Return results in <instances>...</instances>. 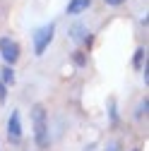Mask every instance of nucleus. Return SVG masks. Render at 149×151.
<instances>
[{
  "instance_id": "obj_13",
  "label": "nucleus",
  "mask_w": 149,
  "mask_h": 151,
  "mask_svg": "<svg viewBox=\"0 0 149 151\" xmlns=\"http://www.w3.org/2000/svg\"><path fill=\"white\" fill-rule=\"evenodd\" d=\"M5 99H7V86L0 82V103H5Z\"/></svg>"
},
{
  "instance_id": "obj_14",
  "label": "nucleus",
  "mask_w": 149,
  "mask_h": 151,
  "mask_svg": "<svg viewBox=\"0 0 149 151\" xmlns=\"http://www.w3.org/2000/svg\"><path fill=\"white\" fill-rule=\"evenodd\" d=\"M103 3H106V5H111V7H118V5H123V3H125V0H103Z\"/></svg>"
},
{
  "instance_id": "obj_15",
  "label": "nucleus",
  "mask_w": 149,
  "mask_h": 151,
  "mask_svg": "<svg viewBox=\"0 0 149 151\" xmlns=\"http://www.w3.org/2000/svg\"><path fill=\"white\" fill-rule=\"evenodd\" d=\"M87 151H94V146H87Z\"/></svg>"
},
{
  "instance_id": "obj_9",
  "label": "nucleus",
  "mask_w": 149,
  "mask_h": 151,
  "mask_svg": "<svg viewBox=\"0 0 149 151\" xmlns=\"http://www.w3.org/2000/svg\"><path fill=\"white\" fill-rule=\"evenodd\" d=\"M108 118H111V127H118V108H116V99L108 101Z\"/></svg>"
},
{
  "instance_id": "obj_12",
  "label": "nucleus",
  "mask_w": 149,
  "mask_h": 151,
  "mask_svg": "<svg viewBox=\"0 0 149 151\" xmlns=\"http://www.w3.org/2000/svg\"><path fill=\"white\" fill-rule=\"evenodd\" d=\"M103 151H120V142H108Z\"/></svg>"
},
{
  "instance_id": "obj_4",
  "label": "nucleus",
  "mask_w": 149,
  "mask_h": 151,
  "mask_svg": "<svg viewBox=\"0 0 149 151\" xmlns=\"http://www.w3.org/2000/svg\"><path fill=\"white\" fill-rule=\"evenodd\" d=\"M7 139L12 144L22 142V118H20V110H12L10 118H7Z\"/></svg>"
},
{
  "instance_id": "obj_10",
  "label": "nucleus",
  "mask_w": 149,
  "mask_h": 151,
  "mask_svg": "<svg viewBox=\"0 0 149 151\" xmlns=\"http://www.w3.org/2000/svg\"><path fill=\"white\" fill-rule=\"evenodd\" d=\"M72 60H74L77 67H84V65H87V53H84V50H77V53L72 55Z\"/></svg>"
},
{
  "instance_id": "obj_2",
  "label": "nucleus",
  "mask_w": 149,
  "mask_h": 151,
  "mask_svg": "<svg viewBox=\"0 0 149 151\" xmlns=\"http://www.w3.org/2000/svg\"><path fill=\"white\" fill-rule=\"evenodd\" d=\"M53 36H55V24H53V22L39 27V29L34 31V53H36V55H43L46 48H48L51 41H53Z\"/></svg>"
},
{
  "instance_id": "obj_5",
  "label": "nucleus",
  "mask_w": 149,
  "mask_h": 151,
  "mask_svg": "<svg viewBox=\"0 0 149 151\" xmlns=\"http://www.w3.org/2000/svg\"><path fill=\"white\" fill-rule=\"evenodd\" d=\"M70 39L77 41V43H84V46L91 43V36L87 34V27H84V24H74V27L70 29Z\"/></svg>"
},
{
  "instance_id": "obj_11",
  "label": "nucleus",
  "mask_w": 149,
  "mask_h": 151,
  "mask_svg": "<svg viewBox=\"0 0 149 151\" xmlns=\"http://www.w3.org/2000/svg\"><path fill=\"white\" fill-rule=\"evenodd\" d=\"M147 108H149V99L144 96V99L140 101V106H137V110H135V115H137V118H142V115H147Z\"/></svg>"
},
{
  "instance_id": "obj_6",
  "label": "nucleus",
  "mask_w": 149,
  "mask_h": 151,
  "mask_svg": "<svg viewBox=\"0 0 149 151\" xmlns=\"http://www.w3.org/2000/svg\"><path fill=\"white\" fill-rule=\"evenodd\" d=\"M89 5H91V0H70L67 7H65V12L67 14H82V12H87Z\"/></svg>"
},
{
  "instance_id": "obj_7",
  "label": "nucleus",
  "mask_w": 149,
  "mask_h": 151,
  "mask_svg": "<svg viewBox=\"0 0 149 151\" xmlns=\"http://www.w3.org/2000/svg\"><path fill=\"white\" fill-rule=\"evenodd\" d=\"M132 63H135V70H142L144 65H147V48H137L135 50V58H132Z\"/></svg>"
},
{
  "instance_id": "obj_1",
  "label": "nucleus",
  "mask_w": 149,
  "mask_h": 151,
  "mask_svg": "<svg viewBox=\"0 0 149 151\" xmlns=\"http://www.w3.org/2000/svg\"><path fill=\"white\" fill-rule=\"evenodd\" d=\"M29 118H31V129H34V142L39 149H46L51 137H48V115H46V108L41 103H34L31 106V113H29Z\"/></svg>"
},
{
  "instance_id": "obj_3",
  "label": "nucleus",
  "mask_w": 149,
  "mask_h": 151,
  "mask_svg": "<svg viewBox=\"0 0 149 151\" xmlns=\"http://www.w3.org/2000/svg\"><path fill=\"white\" fill-rule=\"evenodd\" d=\"M0 55H3L5 65H14L17 60H20V43H17L14 39H10V36H3L0 39Z\"/></svg>"
},
{
  "instance_id": "obj_8",
  "label": "nucleus",
  "mask_w": 149,
  "mask_h": 151,
  "mask_svg": "<svg viewBox=\"0 0 149 151\" xmlns=\"http://www.w3.org/2000/svg\"><path fill=\"white\" fill-rule=\"evenodd\" d=\"M0 82H3L5 86H10V84H14V70H12L10 65H5L3 70H0Z\"/></svg>"
},
{
  "instance_id": "obj_16",
  "label": "nucleus",
  "mask_w": 149,
  "mask_h": 151,
  "mask_svg": "<svg viewBox=\"0 0 149 151\" xmlns=\"http://www.w3.org/2000/svg\"><path fill=\"white\" fill-rule=\"evenodd\" d=\"M132 151H140V149H132Z\"/></svg>"
}]
</instances>
